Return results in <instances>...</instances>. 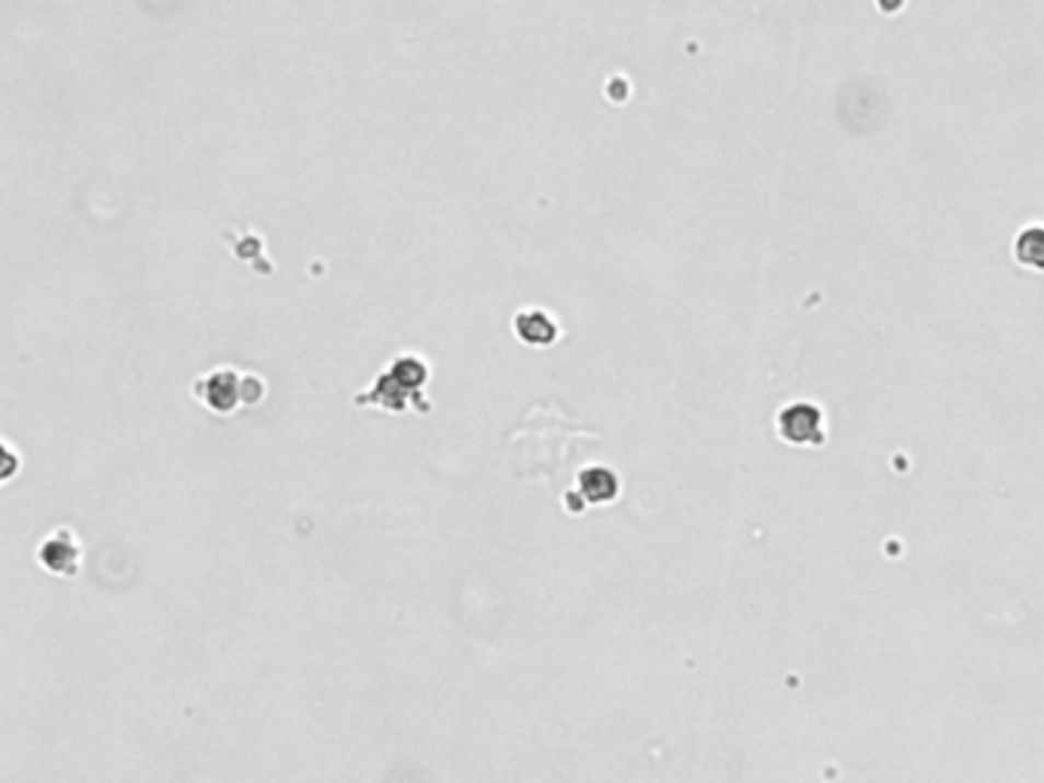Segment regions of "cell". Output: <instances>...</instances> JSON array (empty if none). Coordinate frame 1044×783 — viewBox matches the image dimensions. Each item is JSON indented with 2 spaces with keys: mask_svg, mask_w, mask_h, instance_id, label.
Masks as SVG:
<instances>
[{
  "mask_svg": "<svg viewBox=\"0 0 1044 783\" xmlns=\"http://www.w3.org/2000/svg\"><path fill=\"white\" fill-rule=\"evenodd\" d=\"M426 379H429V364L424 359L398 355L395 362L386 364V371L374 379L371 389L356 395V405L383 407L393 413H405L414 407L417 413H429V401L424 398Z\"/></svg>",
  "mask_w": 1044,
  "mask_h": 783,
  "instance_id": "2",
  "label": "cell"
},
{
  "mask_svg": "<svg viewBox=\"0 0 1044 783\" xmlns=\"http://www.w3.org/2000/svg\"><path fill=\"white\" fill-rule=\"evenodd\" d=\"M594 441L598 435L589 425L576 422L558 405H533L512 429L509 451L515 459L518 478H545L560 487V481H567L579 451Z\"/></svg>",
  "mask_w": 1044,
  "mask_h": 783,
  "instance_id": "1",
  "label": "cell"
},
{
  "mask_svg": "<svg viewBox=\"0 0 1044 783\" xmlns=\"http://www.w3.org/2000/svg\"><path fill=\"white\" fill-rule=\"evenodd\" d=\"M515 334L530 347H552V340L558 337V325L543 309H524L515 316Z\"/></svg>",
  "mask_w": 1044,
  "mask_h": 783,
  "instance_id": "5",
  "label": "cell"
},
{
  "mask_svg": "<svg viewBox=\"0 0 1044 783\" xmlns=\"http://www.w3.org/2000/svg\"><path fill=\"white\" fill-rule=\"evenodd\" d=\"M194 398H202L214 413H233L236 407L264 398V383L255 374H240L236 367H218L209 377L194 383Z\"/></svg>",
  "mask_w": 1044,
  "mask_h": 783,
  "instance_id": "3",
  "label": "cell"
},
{
  "mask_svg": "<svg viewBox=\"0 0 1044 783\" xmlns=\"http://www.w3.org/2000/svg\"><path fill=\"white\" fill-rule=\"evenodd\" d=\"M778 425H781V435H785L790 444H817V441H824L821 413H817L812 405H793L781 410Z\"/></svg>",
  "mask_w": 1044,
  "mask_h": 783,
  "instance_id": "4",
  "label": "cell"
},
{
  "mask_svg": "<svg viewBox=\"0 0 1044 783\" xmlns=\"http://www.w3.org/2000/svg\"><path fill=\"white\" fill-rule=\"evenodd\" d=\"M1017 260L1026 264L1032 270H1044V230L1032 226L1026 233H1020L1017 239Z\"/></svg>",
  "mask_w": 1044,
  "mask_h": 783,
  "instance_id": "7",
  "label": "cell"
},
{
  "mask_svg": "<svg viewBox=\"0 0 1044 783\" xmlns=\"http://www.w3.org/2000/svg\"><path fill=\"white\" fill-rule=\"evenodd\" d=\"M619 493V478L606 466H591L579 475V496L582 502H610Z\"/></svg>",
  "mask_w": 1044,
  "mask_h": 783,
  "instance_id": "6",
  "label": "cell"
}]
</instances>
